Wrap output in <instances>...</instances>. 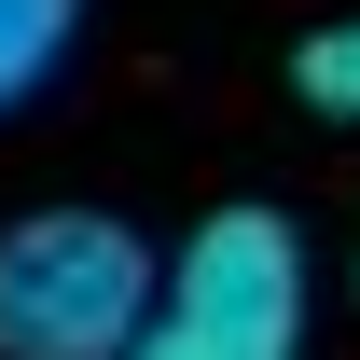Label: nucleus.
<instances>
[{"label":"nucleus","instance_id":"obj_1","mask_svg":"<svg viewBox=\"0 0 360 360\" xmlns=\"http://www.w3.org/2000/svg\"><path fill=\"white\" fill-rule=\"evenodd\" d=\"M167 250L111 208H28L0 236V360H139Z\"/></svg>","mask_w":360,"mask_h":360},{"label":"nucleus","instance_id":"obj_2","mask_svg":"<svg viewBox=\"0 0 360 360\" xmlns=\"http://www.w3.org/2000/svg\"><path fill=\"white\" fill-rule=\"evenodd\" d=\"M305 347V236L277 208H208L167 250L139 360H291Z\"/></svg>","mask_w":360,"mask_h":360},{"label":"nucleus","instance_id":"obj_3","mask_svg":"<svg viewBox=\"0 0 360 360\" xmlns=\"http://www.w3.org/2000/svg\"><path fill=\"white\" fill-rule=\"evenodd\" d=\"M70 28H84V0H0V111L56 84V56H70Z\"/></svg>","mask_w":360,"mask_h":360},{"label":"nucleus","instance_id":"obj_4","mask_svg":"<svg viewBox=\"0 0 360 360\" xmlns=\"http://www.w3.org/2000/svg\"><path fill=\"white\" fill-rule=\"evenodd\" d=\"M291 84H305L333 125H360V14H347V28H319V42L291 56Z\"/></svg>","mask_w":360,"mask_h":360}]
</instances>
